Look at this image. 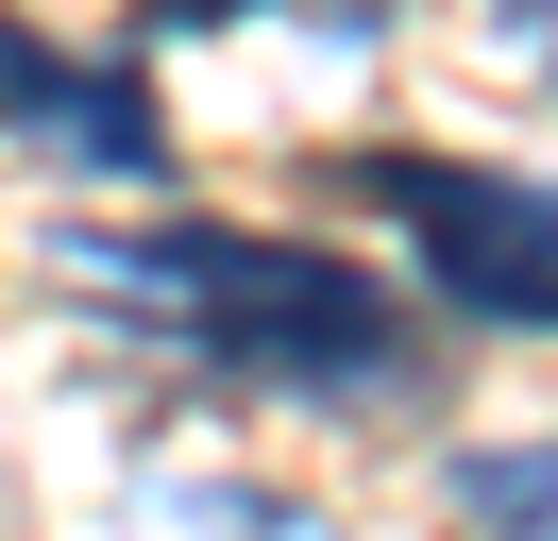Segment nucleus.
<instances>
[{"instance_id":"20e7f679","label":"nucleus","mask_w":558,"mask_h":541,"mask_svg":"<svg viewBox=\"0 0 558 541\" xmlns=\"http://www.w3.org/2000/svg\"><path fill=\"white\" fill-rule=\"evenodd\" d=\"M457 507H474L490 541H558V423L474 440V457H457Z\"/></svg>"},{"instance_id":"423d86ee","label":"nucleus","mask_w":558,"mask_h":541,"mask_svg":"<svg viewBox=\"0 0 558 541\" xmlns=\"http://www.w3.org/2000/svg\"><path fill=\"white\" fill-rule=\"evenodd\" d=\"M508 34H524V51H542V68H558V0H508Z\"/></svg>"},{"instance_id":"7ed1b4c3","label":"nucleus","mask_w":558,"mask_h":541,"mask_svg":"<svg viewBox=\"0 0 558 541\" xmlns=\"http://www.w3.org/2000/svg\"><path fill=\"white\" fill-rule=\"evenodd\" d=\"M0 135L51 169H102V187H153L170 169V119H153L136 51H51L35 17H0Z\"/></svg>"},{"instance_id":"f03ea898","label":"nucleus","mask_w":558,"mask_h":541,"mask_svg":"<svg viewBox=\"0 0 558 541\" xmlns=\"http://www.w3.org/2000/svg\"><path fill=\"white\" fill-rule=\"evenodd\" d=\"M339 187L407 220L423 288H440L457 322L558 338V187H524V169H474V153H407V135H373V153H339Z\"/></svg>"},{"instance_id":"39448f33","label":"nucleus","mask_w":558,"mask_h":541,"mask_svg":"<svg viewBox=\"0 0 558 541\" xmlns=\"http://www.w3.org/2000/svg\"><path fill=\"white\" fill-rule=\"evenodd\" d=\"M153 34H220V17H271V0H136Z\"/></svg>"},{"instance_id":"f257e3e1","label":"nucleus","mask_w":558,"mask_h":541,"mask_svg":"<svg viewBox=\"0 0 558 541\" xmlns=\"http://www.w3.org/2000/svg\"><path fill=\"white\" fill-rule=\"evenodd\" d=\"M69 288H102L119 322L186 338V356L254 372V389H407V322H389V288H355V254H322V237L136 220V237H69Z\"/></svg>"}]
</instances>
